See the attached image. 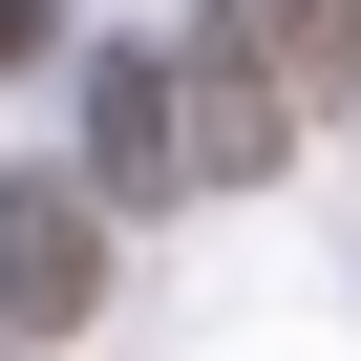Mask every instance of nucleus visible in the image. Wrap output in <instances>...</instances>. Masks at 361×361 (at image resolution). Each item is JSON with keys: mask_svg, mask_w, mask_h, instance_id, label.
<instances>
[{"mask_svg": "<svg viewBox=\"0 0 361 361\" xmlns=\"http://www.w3.org/2000/svg\"><path fill=\"white\" fill-rule=\"evenodd\" d=\"M276 128H298V85H276V43L234 22V0H213V22L170 43V192H255Z\"/></svg>", "mask_w": 361, "mask_h": 361, "instance_id": "f257e3e1", "label": "nucleus"}, {"mask_svg": "<svg viewBox=\"0 0 361 361\" xmlns=\"http://www.w3.org/2000/svg\"><path fill=\"white\" fill-rule=\"evenodd\" d=\"M85 319H106V192L0 170V340H85Z\"/></svg>", "mask_w": 361, "mask_h": 361, "instance_id": "f03ea898", "label": "nucleus"}, {"mask_svg": "<svg viewBox=\"0 0 361 361\" xmlns=\"http://www.w3.org/2000/svg\"><path fill=\"white\" fill-rule=\"evenodd\" d=\"M85 149H106V192H170V64H149V43L85 64Z\"/></svg>", "mask_w": 361, "mask_h": 361, "instance_id": "7ed1b4c3", "label": "nucleus"}, {"mask_svg": "<svg viewBox=\"0 0 361 361\" xmlns=\"http://www.w3.org/2000/svg\"><path fill=\"white\" fill-rule=\"evenodd\" d=\"M43 43H64V0H0V64H43Z\"/></svg>", "mask_w": 361, "mask_h": 361, "instance_id": "20e7f679", "label": "nucleus"}, {"mask_svg": "<svg viewBox=\"0 0 361 361\" xmlns=\"http://www.w3.org/2000/svg\"><path fill=\"white\" fill-rule=\"evenodd\" d=\"M319 22H340V106H361V0H319Z\"/></svg>", "mask_w": 361, "mask_h": 361, "instance_id": "39448f33", "label": "nucleus"}]
</instances>
